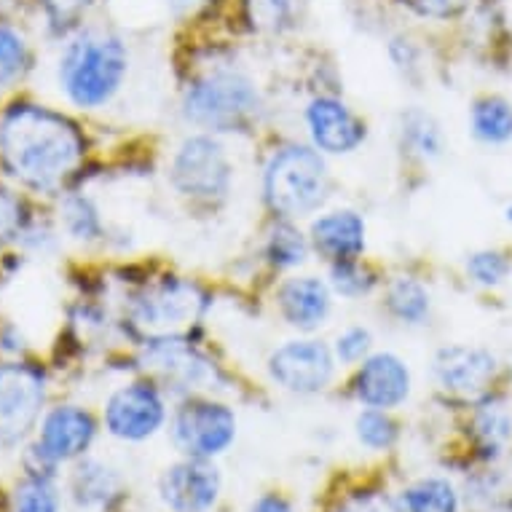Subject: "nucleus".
I'll use <instances>...</instances> for the list:
<instances>
[{
	"label": "nucleus",
	"mask_w": 512,
	"mask_h": 512,
	"mask_svg": "<svg viewBox=\"0 0 512 512\" xmlns=\"http://www.w3.org/2000/svg\"><path fill=\"white\" fill-rule=\"evenodd\" d=\"M0 161L25 188L51 194L84 161V137L54 110L14 105L0 121Z\"/></svg>",
	"instance_id": "f257e3e1"
},
{
	"label": "nucleus",
	"mask_w": 512,
	"mask_h": 512,
	"mask_svg": "<svg viewBox=\"0 0 512 512\" xmlns=\"http://www.w3.org/2000/svg\"><path fill=\"white\" fill-rule=\"evenodd\" d=\"M126 68L129 54L116 35L86 33L59 62V84L78 108H102L121 89Z\"/></svg>",
	"instance_id": "f03ea898"
},
{
	"label": "nucleus",
	"mask_w": 512,
	"mask_h": 512,
	"mask_svg": "<svg viewBox=\"0 0 512 512\" xmlns=\"http://www.w3.org/2000/svg\"><path fill=\"white\" fill-rule=\"evenodd\" d=\"M266 202L282 218H306L328 199V167L306 145H287L266 169Z\"/></svg>",
	"instance_id": "7ed1b4c3"
},
{
	"label": "nucleus",
	"mask_w": 512,
	"mask_h": 512,
	"mask_svg": "<svg viewBox=\"0 0 512 512\" xmlns=\"http://www.w3.org/2000/svg\"><path fill=\"white\" fill-rule=\"evenodd\" d=\"M258 110V92L250 78L234 70H218L188 89L183 116L204 129H234Z\"/></svg>",
	"instance_id": "20e7f679"
},
{
	"label": "nucleus",
	"mask_w": 512,
	"mask_h": 512,
	"mask_svg": "<svg viewBox=\"0 0 512 512\" xmlns=\"http://www.w3.org/2000/svg\"><path fill=\"white\" fill-rule=\"evenodd\" d=\"M172 183L194 199L223 196L231 185V161L215 137H188L172 159Z\"/></svg>",
	"instance_id": "39448f33"
},
{
	"label": "nucleus",
	"mask_w": 512,
	"mask_h": 512,
	"mask_svg": "<svg viewBox=\"0 0 512 512\" xmlns=\"http://www.w3.org/2000/svg\"><path fill=\"white\" fill-rule=\"evenodd\" d=\"M202 293L180 279H164L159 287H153L135 303L132 319L137 328L159 336H175L177 330L191 325L202 314Z\"/></svg>",
	"instance_id": "423d86ee"
},
{
	"label": "nucleus",
	"mask_w": 512,
	"mask_h": 512,
	"mask_svg": "<svg viewBox=\"0 0 512 512\" xmlns=\"http://www.w3.org/2000/svg\"><path fill=\"white\" fill-rule=\"evenodd\" d=\"M236 437V416L220 403H188L175 416V443L191 459H210Z\"/></svg>",
	"instance_id": "0eeeda50"
},
{
	"label": "nucleus",
	"mask_w": 512,
	"mask_h": 512,
	"mask_svg": "<svg viewBox=\"0 0 512 512\" xmlns=\"http://www.w3.org/2000/svg\"><path fill=\"white\" fill-rule=\"evenodd\" d=\"M333 368V354L322 341H287L269 360L271 378L295 395L322 392L333 378Z\"/></svg>",
	"instance_id": "6e6552de"
},
{
	"label": "nucleus",
	"mask_w": 512,
	"mask_h": 512,
	"mask_svg": "<svg viewBox=\"0 0 512 512\" xmlns=\"http://www.w3.org/2000/svg\"><path fill=\"white\" fill-rule=\"evenodd\" d=\"M43 378L30 365H0V435L19 440L41 416Z\"/></svg>",
	"instance_id": "1a4fd4ad"
},
{
	"label": "nucleus",
	"mask_w": 512,
	"mask_h": 512,
	"mask_svg": "<svg viewBox=\"0 0 512 512\" xmlns=\"http://www.w3.org/2000/svg\"><path fill=\"white\" fill-rule=\"evenodd\" d=\"M145 365L175 389H210L218 381L215 365L199 349L175 336L151 338L145 346Z\"/></svg>",
	"instance_id": "9d476101"
},
{
	"label": "nucleus",
	"mask_w": 512,
	"mask_h": 512,
	"mask_svg": "<svg viewBox=\"0 0 512 512\" xmlns=\"http://www.w3.org/2000/svg\"><path fill=\"white\" fill-rule=\"evenodd\" d=\"M110 435L121 440H145L164 424V400L151 384H129L118 389L105 405Z\"/></svg>",
	"instance_id": "9b49d317"
},
{
	"label": "nucleus",
	"mask_w": 512,
	"mask_h": 512,
	"mask_svg": "<svg viewBox=\"0 0 512 512\" xmlns=\"http://www.w3.org/2000/svg\"><path fill=\"white\" fill-rule=\"evenodd\" d=\"M159 491L172 512H207L220 494V475L204 459H188L164 472Z\"/></svg>",
	"instance_id": "f8f14e48"
},
{
	"label": "nucleus",
	"mask_w": 512,
	"mask_h": 512,
	"mask_svg": "<svg viewBox=\"0 0 512 512\" xmlns=\"http://www.w3.org/2000/svg\"><path fill=\"white\" fill-rule=\"evenodd\" d=\"M354 392L368 408H397L411 395V370L397 354H373L357 370Z\"/></svg>",
	"instance_id": "ddd939ff"
},
{
	"label": "nucleus",
	"mask_w": 512,
	"mask_h": 512,
	"mask_svg": "<svg viewBox=\"0 0 512 512\" xmlns=\"http://www.w3.org/2000/svg\"><path fill=\"white\" fill-rule=\"evenodd\" d=\"M306 124L314 145L325 153H352L365 140V124L344 102L330 97L311 102L306 108Z\"/></svg>",
	"instance_id": "4468645a"
},
{
	"label": "nucleus",
	"mask_w": 512,
	"mask_h": 512,
	"mask_svg": "<svg viewBox=\"0 0 512 512\" xmlns=\"http://www.w3.org/2000/svg\"><path fill=\"white\" fill-rule=\"evenodd\" d=\"M496 373V357L478 346H445L435 357V376L440 387L456 395L483 392Z\"/></svg>",
	"instance_id": "2eb2a0df"
},
{
	"label": "nucleus",
	"mask_w": 512,
	"mask_h": 512,
	"mask_svg": "<svg viewBox=\"0 0 512 512\" xmlns=\"http://www.w3.org/2000/svg\"><path fill=\"white\" fill-rule=\"evenodd\" d=\"M94 440V419L84 408L76 405H62L43 419L41 427V454L49 462H68L76 459L92 445Z\"/></svg>",
	"instance_id": "dca6fc26"
},
{
	"label": "nucleus",
	"mask_w": 512,
	"mask_h": 512,
	"mask_svg": "<svg viewBox=\"0 0 512 512\" xmlns=\"http://www.w3.org/2000/svg\"><path fill=\"white\" fill-rule=\"evenodd\" d=\"M279 309L293 328L314 330L330 314V290L317 277H295L279 290Z\"/></svg>",
	"instance_id": "f3484780"
},
{
	"label": "nucleus",
	"mask_w": 512,
	"mask_h": 512,
	"mask_svg": "<svg viewBox=\"0 0 512 512\" xmlns=\"http://www.w3.org/2000/svg\"><path fill=\"white\" fill-rule=\"evenodd\" d=\"M314 244L333 261H357L365 250V223L357 212L336 210L319 218L311 228Z\"/></svg>",
	"instance_id": "a211bd4d"
},
{
	"label": "nucleus",
	"mask_w": 512,
	"mask_h": 512,
	"mask_svg": "<svg viewBox=\"0 0 512 512\" xmlns=\"http://www.w3.org/2000/svg\"><path fill=\"white\" fill-rule=\"evenodd\" d=\"M472 132L488 145L512 140V108L502 97H483L472 108Z\"/></svg>",
	"instance_id": "6ab92c4d"
},
{
	"label": "nucleus",
	"mask_w": 512,
	"mask_h": 512,
	"mask_svg": "<svg viewBox=\"0 0 512 512\" xmlns=\"http://www.w3.org/2000/svg\"><path fill=\"white\" fill-rule=\"evenodd\" d=\"M306 11V0H247L252 27L263 33H285L298 25Z\"/></svg>",
	"instance_id": "aec40b11"
},
{
	"label": "nucleus",
	"mask_w": 512,
	"mask_h": 512,
	"mask_svg": "<svg viewBox=\"0 0 512 512\" xmlns=\"http://www.w3.org/2000/svg\"><path fill=\"white\" fill-rule=\"evenodd\" d=\"M405 507L408 512H456L454 486L443 478H427L405 491Z\"/></svg>",
	"instance_id": "412c9836"
},
{
	"label": "nucleus",
	"mask_w": 512,
	"mask_h": 512,
	"mask_svg": "<svg viewBox=\"0 0 512 512\" xmlns=\"http://www.w3.org/2000/svg\"><path fill=\"white\" fill-rule=\"evenodd\" d=\"M387 303L392 314L408 322V325H419L429 314V293L416 279H397L395 285L389 287Z\"/></svg>",
	"instance_id": "4be33fe9"
},
{
	"label": "nucleus",
	"mask_w": 512,
	"mask_h": 512,
	"mask_svg": "<svg viewBox=\"0 0 512 512\" xmlns=\"http://www.w3.org/2000/svg\"><path fill=\"white\" fill-rule=\"evenodd\" d=\"M76 499L84 507L105 504L110 496L116 494V475L100 462H84L76 470Z\"/></svg>",
	"instance_id": "5701e85b"
},
{
	"label": "nucleus",
	"mask_w": 512,
	"mask_h": 512,
	"mask_svg": "<svg viewBox=\"0 0 512 512\" xmlns=\"http://www.w3.org/2000/svg\"><path fill=\"white\" fill-rule=\"evenodd\" d=\"M306 239H303L295 228L279 226L269 239V247H266V255L269 261L279 269H293V266H301L306 261Z\"/></svg>",
	"instance_id": "b1692460"
},
{
	"label": "nucleus",
	"mask_w": 512,
	"mask_h": 512,
	"mask_svg": "<svg viewBox=\"0 0 512 512\" xmlns=\"http://www.w3.org/2000/svg\"><path fill=\"white\" fill-rule=\"evenodd\" d=\"M14 510L17 512H57L59 510V496L57 488L51 486L49 478H35L25 480L14 494Z\"/></svg>",
	"instance_id": "393cba45"
},
{
	"label": "nucleus",
	"mask_w": 512,
	"mask_h": 512,
	"mask_svg": "<svg viewBox=\"0 0 512 512\" xmlns=\"http://www.w3.org/2000/svg\"><path fill=\"white\" fill-rule=\"evenodd\" d=\"M357 437L362 440V445L381 451V448H389V445L395 443L397 424L384 411L370 408V411H365L357 419Z\"/></svg>",
	"instance_id": "a878e982"
},
{
	"label": "nucleus",
	"mask_w": 512,
	"mask_h": 512,
	"mask_svg": "<svg viewBox=\"0 0 512 512\" xmlns=\"http://www.w3.org/2000/svg\"><path fill=\"white\" fill-rule=\"evenodd\" d=\"M27 49L22 35H17L11 27H0V86H9L17 81L19 73L25 70Z\"/></svg>",
	"instance_id": "bb28decb"
},
{
	"label": "nucleus",
	"mask_w": 512,
	"mask_h": 512,
	"mask_svg": "<svg viewBox=\"0 0 512 512\" xmlns=\"http://www.w3.org/2000/svg\"><path fill=\"white\" fill-rule=\"evenodd\" d=\"M62 215H65V228L70 231V236L76 239H94L100 234V218H97V210L94 204L84 196H73L62 207Z\"/></svg>",
	"instance_id": "cd10ccee"
},
{
	"label": "nucleus",
	"mask_w": 512,
	"mask_h": 512,
	"mask_svg": "<svg viewBox=\"0 0 512 512\" xmlns=\"http://www.w3.org/2000/svg\"><path fill=\"white\" fill-rule=\"evenodd\" d=\"M478 437L483 440L488 451H499L512 435L510 416L499 408V405H488L478 413Z\"/></svg>",
	"instance_id": "c85d7f7f"
},
{
	"label": "nucleus",
	"mask_w": 512,
	"mask_h": 512,
	"mask_svg": "<svg viewBox=\"0 0 512 512\" xmlns=\"http://www.w3.org/2000/svg\"><path fill=\"white\" fill-rule=\"evenodd\" d=\"M405 137L411 143L413 151L421 156H437L440 153V132H437L435 121L424 113H411L405 116Z\"/></svg>",
	"instance_id": "c756f323"
},
{
	"label": "nucleus",
	"mask_w": 512,
	"mask_h": 512,
	"mask_svg": "<svg viewBox=\"0 0 512 512\" xmlns=\"http://www.w3.org/2000/svg\"><path fill=\"white\" fill-rule=\"evenodd\" d=\"M467 271H470V277L478 282V285H499L504 277H507V271H510V263L504 258L502 252L496 250H480L475 255H470V261H467Z\"/></svg>",
	"instance_id": "7c9ffc66"
},
{
	"label": "nucleus",
	"mask_w": 512,
	"mask_h": 512,
	"mask_svg": "<svg viewBox=\"0 0 512 512\" xmlns=\"http://www.w3.org/2000/svg\"><path fill=\"white\" fill-rule=\"evenodd\" d=\"M373 285V279L357 266V261H338L333 263V287L341 295H365Z\"/></svg>",
	"instance_id": "2f4dec72"
},
{
	"label": "nucleus",
	"mask_w": 512,
	"mask_h": 512,
	"mask_svg": "<svg viewBox=\"0 0 512 512\" xmlns=\"http://www.w3.org/2000/svg\"><path fill=\"white\" fill-rule=\"evenodd\" d=\"M92 3L94 0H43V9L49 14L51 25L65 30V27L76 25Z\"/></svg>",
	"instance_id": "473e14b6"
},
{
	"label": "nucleus",
	"mask_w": 512,
	"mask_h": 512,
	"mask_svg": "<svg viewBox=\"0 0 512 512\" xmlns=\"http://www.w3.org/2000/svg\"><path fill=\"white\" fill-rule=\"evenodd\" d=\"M370 333L365 328H349L344 330L336 341L338 360L344 362H360L370 352Z\"/></svg>",
	"instance_id": "72a5a7b5"
},
{
	"label": "nucleus",
	"mask_w": 512,
	"mask_h": 512,
	"mask_svg": "<svg viewBox=\"0 0 512 512\" xmlns=\"http://www.w3.org/2000/svg\"><path fill=\"white\" fill-rule=\"evenodd\" d=\"M19 228H22V204L0 188V247L19 236Z\"/></svg>",
	"instance_id": "f704fd0d"
},
{
	"label": "nucleus",
	"mask_w": 512,
	"mask_h": 512,
	"mask_svg": "<svg viewBox=\"0 0 512 512\" xmlns=\"http://www.w3.org/2000/svg\"><path fill=\"white\" fill-rule=\"evenodd\" d=\"M413 11H419L421 17L448 19L459 14V11L470 3V0H405Z\"/></svg>",
	"instance_id": "c9c22d12"
},
{
	"label": "nucleus",
	"mask_w": 512,
	"mask_h": 512,
	"mask_svg": "<svg viewBox=\"0 0 512 512\" xmlns=\"http://www.w3.org/2000/svg\"><path fill=\"white\" fill-rule=\"evenodd\" d=\"M338 512H397L384 496H357Z\"/></svg>",
	"instance_id": "e433bc0d"
},
{
	"label": "nucleus",
	"mask_w": 512,
	"mask_h": 512,
	"mask_svg": "<svg viewBox=\"0 0 512 512\" xmlns=\"http://www.w3.org/2000/svg\"><path fill=\"white\" fill-rule=\"evenodd\" d=\"M252 512H293V510H290V504H287L282 496L269 494V496H263V499H258V504L252 507Z\"/></svg>",
	"instance_id": "4c0bfd02"
},
{
	"label": "nucleus",
	"mask_w": 512,
	"mask_h": 512,
	"mask_svg": "<svg viewBox=\"0 0 512 512\" xmlns=\"http://www.w3.org/2000/svg\"><path fill=\"white\" fill-rule=\"evenodd\" d=\"M199 3H204V0H167V6H172V9H175L177 14H183V11L196 9Z\"/></svg>",
	"instance_id": "58836bf2"
}]
</instances>
